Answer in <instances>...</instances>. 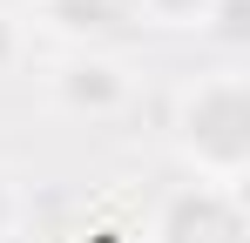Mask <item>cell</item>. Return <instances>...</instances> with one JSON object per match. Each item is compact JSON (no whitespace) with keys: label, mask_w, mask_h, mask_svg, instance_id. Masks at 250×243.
<instances>
[{"label":"cell","mask_w":250,"mask_h":243,"mask_svg":"<svg viewBox=\"0 0 250 243\" xmlns=\"http://www.w3.org/2000/svg\"><path fill=\"white\" fill-rule=\"evenodd\" d=\"M169 142H176V162L196 182L244 189V176H250V75L244 68H209V75L183 81L176 115H169Z\"/></svg>","instance_id":"1"},{"label":"cell","mask_w":250,"mask_h":243,"mask_svg":"<svg viewBox=\"0 0 250 243\" xmlns=\"http://www.w3.org/2000/svg\"><path fill=\"white\" fill-rule=\"evenodd\" d=\"M149 243H250V209L244 189H216V182H176L156 216Z\"/></svg>","instance_id":"2"},{"label":"cell","mask_w":250,"mask_h":243,"mask_svg":"<svg viewBox=\"0 0 250 243\" xmlns=\"http://www.w3.org/2000/svg\"><path fill=\"white\" fill-rule=\"evenodd\" d=\"M47 95H54V108H68V115H88V122H108L128 108V95H135V81L115 54H95V47H75V54H61L54 61V75H47Z\"/></svg>","instance_id":"3"},{"label":"cell","mask_w":250,"mask_h":243,"mask_svg":"<svg viewBox=\"0 0 250 243\" xmlns=\"http://www.w3.org/2000/svg\"><path fill=\"white\" fill-rule=\"evenodd\" d=\"M27 20L68 47H95L108 27H122V0H27Z\"/></svg>","instance_id":"4"},{"label":"cell","mask_w":250,"mask_h":243,"mask_svg":"<svg viewBox=\"0 0 250 243\" xmlns=\"http://www.w3.org/2000/svg\"><path fill=\"white\" fill-rule=\"evenodd\" d=\"M142 27H163V34H203L209 7L216 0H128Z\"/></svg>","instance_id":"5"},{"label":"cell","mask_w":250,"mask_h":243,"mask_svg":"<svg viewBox=\"0 0 250 243\" xmlns=\"http://www.w3.org/2000/svg\"><path fill=\"white\" fill-rule=\"evenodd\" d=\"M244 20H250V0H216V7H209V20H203V34L237 47V40H244Z\"/></svg>","instance_id":"6"},{"label":"cell","mask_w":250,"mask_h":243,"mask_svg":"<svg viewBox=\"0 0 250 243\" xmlns=\"http://www.w3.org/2000/svg\"><path fill=\"white\" fill-rule=\"evenodd\" d=\"M21 216H27V202H21V182H14V176L0 169V243H14Z\"/></svg>","instance_id":"7"},{"label":"cell","mask_w":250,"mask_h":243,"mask_svg":"<svg viewBox=\"0 0 250 243\" xmlns=\"http://www.w3.org/2000/svg\"><path fill=\"white\" fill-rule=\"evenodd\" d=\"M21 47H27V34H21V20H14V14L0 7V75H7V68L21 61Z\"/></svg>","instance_id":"8"}]
</instances>
